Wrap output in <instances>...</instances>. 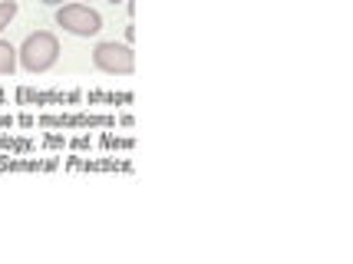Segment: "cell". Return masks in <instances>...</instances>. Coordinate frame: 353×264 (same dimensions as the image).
<instances>
[{"label": "cell", "instance_id": "obj_1", "mask_svg": "<svg viewBox=\"0 0 353 264\" xmlns=\"http://www.w3.org/2000/svg\"><path fill=\"white\" fill-rule=\"evenodd\" d=\"M57 60H60V40L50 30H33L17 50V63L27 73H46Z\"/></svg>", "mask_w": 353, "mask_h": 264}, {"label": "cell", "instance_id": "obj_2", "mask_svg": "<svg viewBox=\"0 0 353 264\" xmlns=\"http://www.w3.org/2000/svg\"><path fill=\"white\" fill-rule=\"evenodd\" d=\"M37 125L40 129H57V132L116 129V116H109V112H40Z\"/></svg>", "mask_w": 353, "mask_h": 264}, {"label": "cell", "instance_id": "obj_3", "mask_svg": "<svg viewBox=\"0 0 353 264\" xmlns=\"http://www.w3.org/2000/svg\"><path fill=\"white\" fill-rule=\"evenodd\" d=\"M92 66L109 77H132L136 73V53L129 43H116V40H99L92 47Z\"/></svg>", "mask_w": 353, "mask_h": 264}, {"label": "cell", "instance_id": "obj_4", "mask_svg": "<svg viewBox=\"0 0 353 264\" xmlns=\"http://www.w3.org/2000/svg\"><path fill=\"white\" fill-rule=\"evenodd\" d=\"M57 23L73 37H96L103 30V17H99V10H92L90 3H60Z\"/></svg>", "mask_w": 353, "mask_h": 264}, {"label": "cell", "instance_id": "obj_5", "mask_svg": "<svg viewBox=\"0 0 353 264\" xmlns=\"http://www.w3.org/2000/svg\"><path fill=\"white\" fill-rule=\"evenodd\" d=\"M17 103H23V106H79L83 103V93H77V90H30V86H20L17 90Z\"/></svg>", "mask_w": 353, "mask_h": 264}, {"label": "cell", "instance_id": "obj_6", "mask_svg": "<svg viewBox=\"0 0 353 264\" xmlns=\"http://www.w3.org/2000/svg\"><path fill=\"white\" fill-rule=\"evenodd\" d=\"M66 169L70 172H109V175H116V172H123V175H129L132 172V162H129V156L116 159V156H106V159H86V156H70L66 159Z\"/></svg>", "mask_w": 353, "mask_h": 264}, {"label": "cell", "instance_id": "obj_7", "mask_svg": "<svg viewBox=\"0 0 353 264\" xmlns=\"http://www.w3.org/2000/svg\"><path fill=\"white\" fill-rule=\"evenodd\" d=\"M60 159L43 156L37 159L33 152H20V156H0V172H57Z\"/></svg>", "mask_w": 353, "mask_h": 264}, {"label": "cell", "instance_id": "obj_8", "mask_svg": "<svg viewBox=\"0 0 353 264\" xmlns=\"http://www.w3.org/2000/svg\"><path fill=\"white\" fill-rule=\"evenodd\" d=\"M20 152H37V139L14 136V132H0V156H20Z\"/></svg>", "mask_w": 353, "mask_h": 264}, {"label": "cell", "instance_id": "obj_9", "mask_svg": "<svg viewBox=\"0 0 353 264\" xmlns=\"http://www.w3.org/2000/svg\"><path fill=\"white\" fill-rule=\"evenodd\" d=\"M90 106H132V93H116V90H92L83 96Z\"/></svg>", "mask_w": 353, "mask_h": 264}, {"label": "cell", "instance_id": "obj_10", "mask_svg": "<svg viewBox=\"0 0 353 264\" xmlns=\"http://www.w3.org/2000/svg\"><path fill=\"white\" fill-rule=\"evenodd\" d=\"M17 70V47L10 40H0V77H14Z\"/></svg>", "mask_w": 353, "mask_h": 264}, {"label": "cell", "instance_id": "obj_11", "mask_svg": "<svg viewBox=\"0 0 353 264\" xmlns=\"http://www.w3.org/2000/svg\"><path fill=\"white\" fill-rule=\"evenodd\" d=\"M99 145H103V149H116V152L129 156V152H132V136H112V132H103V136H99Z\"/></svg>", "mask_w": 353, "mask_h": 264}, {"label": "cell", "instance_id": "obj_12", "mask_svg": "<svg viewBox=\"0 0 353 264\" xmlns=\"http://www.w3.org/2000/svg\"><path fill=\"white\" fill-rule=\"evenodd\" d=\"M37 145H43V149H53V152H63V149H66V136H63V132H57V129H50V132H46V136L37 142Z\"/></svg>", "mask_w": 353, "mask_h": 264}, {"label": "cell", "instance_id": "obj_13", "mask_svg": "<svg viewBox=\"0 0 353 264\" xmlns=\"http://www.w3.org/2000/svg\"><path fill=\"white\" fill-rule=\"evenodd\" d=\"M14 17H17V0H0V30H7Z\"/></svg>", "mask_w": 353, "mask_h": 264}, {"label": "cell", "instance_id": "obj_14", "mask_svg": "<svg viewBox=\"0 0 353 264\" xmlns=\"http://www.w3.org/2000/svg\"><path fill=\"white\" fill-rule=\"evenodd\" d=\"M66 149H73V152H86V149H92V139H90V136H77V139H66Z\"/></svg>", "mask_w": 353, "mask_h": 264}, {"label": "cell", "instance_id": "obj_15", "mask_svg": "<svg viewBox=\"0 0 353 264\" xmlns=\"http://www.w3.org/2000/svg\"><path fill=\"white\" fill-rule=\"evenodd\" d=\"M0 129H20V125H17V116H10V112H0Z\"/></svg>", "mask_w": 353, "mask_h": 264}, {"label": "cell", "instance_id": "obj_16", "mask_svg": "<svg viewBox=\"0 0 353 264\" xmlns=\"http://www.w3.org/2000/svg\"><path fill=\"white\" fill-rule=\"evenodd\" d=\"M17 125H20V129H33L37 119H33V116H17Z\"/></svg>", "mask_w": 353, "mask_h": 264}, {"label": "cell", "instance_id": "obj_17", "mask_svg": "<svg viewBox=\"0 0 353 264\" xmlns=\"http://www.w3.org/2000/svg\"><path fill=\"white\" fill-rule=\"evenodd\" d=\"M119 125H123V129H132V116H129V112H123V116H119Z\"/></svg>", "mask_w": 353, "mask_h": 264}, {"label": "cell", "instance_id": "obj_18", "mask_svg": "<svg viewBox=\"0 0 353 264\" xmlns=\"http://www.w3.org/2000/svg\"><path fill=\"white\" fill-rule=\"evenodd\" d=\"M0 106H7V90H0Z\"/></svg>", "mask_w": 353, "mask_h": 264}, {"label": "cell", "instance_id": "obj_19", "mask_svg": "<svg viewBox=\"0 0 353 264\" xmlns=\"http://www.w3.org/2000/svg\"><path fill=\"white\" fill-rule=\"evenodd\" d=\"M40 3H50V7H60L63 0H40Z\"/></svg>", "mask_w": 353, "mask_h": 264}, {"label": "cell", "instance_id": "obj_20", "mask_svg": "<svg viewBox=\"0 0 353 264\" xmlns=\"http://www.w3.org/2000/svg\"><path fill=\"white\" fill-rule=\"evenodd\" d=\"M109 3H123V0H109Z\"/></svg>", "mask_w": 353, "mask_h": 264}]
</instances>
